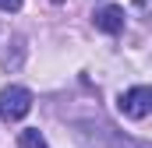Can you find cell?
<instances>
[{
	"mask_svg": "<svg viewBox=\"0 0 152 148\" xmlns=\"http://www.w3.org/2000/svg\"><path fill=\"white\" fill-rule=\"evenodd\" d=\"M120 113L127 116V120H145L152 110V92L145 88V85H134V88H127L124 95H120Z\"/></svg>",
	"mask_w": 152,
	"mask_h": 148,
	"instance_id": "2",
	"label": "cell"
},
{
	"mask_svg": "<svg viewBox=\"0 0 152 148\" xmlns=\"http://www.w3.org/2000/svg\"><path fill=\"white\" fill-rule=\"evenodd\" d=\"M134 4H138V7H142V11H145V7H149V0H134Z\"/></svg>",
	"mask_w": 152,
	"mask_h": 148,
	"instance_id": "6",
	"label": "cell"
},
{
	"mask_svg": "<svg viewBox=\"0 0 152 148\" xmlns=\"http://www.w3.org/2000/svg\"><path fill=\"white\" fill-rule=\"evenodd\" d=\"M28 110H32V92H28V88L7 85V88L0 92V120L18 123L21 116H28Z\"/></svg>",
	"mask_w": 152,
	"mask_h": 148,
	"instance_id": "1",
	"label": "cell"
},
{
	"mask_svg": "<svg viewBox=\"0 0 152 148\" xmlns=\"http://www.w3.org/2000/svg\"><path fill=\"white\" fill-rule=\"evenodd\" d=\"M92 21H96V28H103V32L117 36V32L124 28V7H117V4H106V7H99V11L92 14Z\"/></svg>",
	"mask_w": 152,
	"mask_h": 148,
	"instance_id": "3",
	"label": "cell"
},
{
	"mask_svg": "<svg viewBox=\"0 0 152 148\" xmlns=\"http://www.w3.org/2000/svg\"><path fill=\"white\" fill-rule=\"evenodd\" d=\"M18 148H50V145H46V138H42L39 131H21V138H18Z\"/></svg>",
	"mask_w": 152,
	"mask_h": 148,
	"instance_id": "4",
	"label": "cell"
},
{
	"mask_svg": "<svg viewBox=\"0 0 152 148\" xmlns=\"http://www.w3.org/2000/svg\"><path fill=\"white\" fill-rule=\"evenodd\" d=\"M0 11L14 14V11H21V0H0Z\"/></svg>",
	"mask_w": 152,
	"mask_h": 148,
	"instance_id": "5",
	"label": "cell"
}]
</instances>
